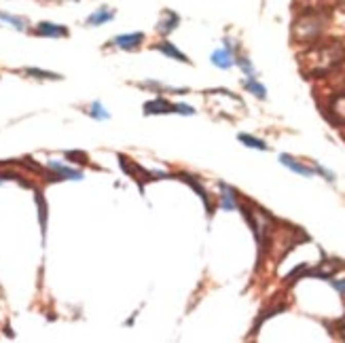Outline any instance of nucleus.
Here are the masks:
<instances>
[{"mask_svg":"<svg viewBox=\"0 0 345 343\" xmlns=\"http://www.w3.org/2000/svg\"><path fill=\"white\" fill-rule=\"evenodd\" d=\"M320 30H322V22H320V17H316V15H305L303 20H299L297 26H295L297 36L303 39V41L316 39L320 34Z\"/></svg>","mask_w":345,"mask_h":343,"instance_id":"1","label":"nucleus"},{"mask_svg":"<svg viewBox=\"0 0 345 343\" xmlns=\"http://www.w3.org/2000/svg\"><path fill=\"white\" fill-rule=\"evenodd\" d=\"M39 36H51V39H60V36H68V28L60 26V24H51V22H41L34 30Z\"/></svg>","mask_w":345,"mask_h":343,"instance_id":"2","label":"nucleus"},{"mask_svg":"<svg viewBox=\"0 0 345 343\" xmlns=\"http://www.w3.org/2000/svg\"><path fill=\"white\" fill-rule=\"evenodd\" d=\"M212 64L218 66V68H222V70H227V68H231V66L235 64L233 49H231L229 43H227L225 49H216V51H214V53H212Z\"/></svg>","mask_w":345,"mask_h":343,"instance_id":"3","label":"nucleus"},{"mask_svg":"<svg viewBox=\"0 0 345 343\" xmlns=\"http://www.w3.org/2000/svg\"><path fill=\"white\" fill-rule=\"evenodd\" d=\"M142 43H144V34H142V32L121 34V36L114 39V45H117L119 49H125V51H129V49H138Z\"/></svg>","mask_w":345,"mask_h":343,"instance_id":"4","label":"nucleus"},{"mask_svg":"<svg viewBox=\"0 0 345 343\" xmlns=\"http://www.w3.org/2000/svg\"><path fill=\"white\" fill-rule=\"evenodd\" d=\"M174 112V104H169L163 98H155L144 104V115H169Z\"/></svg>","mask_w":345,"mask_h":343,"instance_id":"5","label":"nucleus"},{"mask_svg":"<svg viewBox=\"0 0 345 343\" xmlns=\"http://www.w3.org/2000/svg\"><path fill=\"white\" fill-rule=\"evenodd\" d=\"M280 161L286 165V167H290L292 172H297V174H301V176H314V172L316 169H312V167H305L303 163H299L295 157H290V155H280Z\"/></svg>","mask_w":345,"mask_h":343,"instance_id":"6","label":"nucleus"},{"mask_svg":"<svg viewBox=\"0 0 345 343\" xmlns=\"http://www.w3.org/2000/svg\"><path fill=\"white\" fill-rule=\"evenodd\" d=\"M112 20H114V11L102 7V9H98L95 13H91V15L87 17V24H89V26H102V24L112 22Z\"/></svg>","mask_w":345,"mask_h":343,"instance_id":"7","label":"nucleus"},{"mask_svg":"<svg viewBox=\"0 0 345 343\" xmlns=\"http://www.w3.org/2000/svg\"><path fill=\"white\" fill-rule=\"evenodd\" d=\"M157 49L161 51L163 55H169V58H174V60H180V62H184V64H188V58L182 53V51H178L171 43H167V41H163V43H159L157 45Z\"/></svg>","mask_w":345,"mask_h":343,"instance_id":"8","label":"nucleus"},{"mask_svg":"<svg viewBox=\"0 0 345 343\" xmlns=\"http://www.w3.org/2000/svg\"><path fill=\"white\" fill-rule=\"evenodd\" d=\"M49 167L53 169V172H57L62 178H72V180H81L83 178V174H81L79 169H70V167H66V165H60L57 161H51Z\"/></svg>","mask_w":345,"mask_h":343,"instance_id":"9","label":"nucleus"},{"mask_svg":"<svg viewBox=\"0 0 345 343\" xmlns=\"http://www.w3.org/2000/svg\"><path fill=\"white\" fill-rule=\"evenodd\" d=\"M163 15H165V20H161V24H159V32L169 34L171 30H174V28L180 24V17H178L174 11H165Z\"/></svg>","mask_w":345,"mask_h":343,"instance_id":"10","label":"nucleus"},{"mask_svg":"<svg viewBox=\"0 0 345 343\" xmlns=\"http://www.w3.org/2000/svg\"><path fill=\"white\" fill-rule=\"evenodd\" d=\"M220 188L225 191V195H222V208H225V210H235L237 208V201H235L233 188H229L227 184H220Z\"/></svg>","mask_w":345,"mask_h":343,"instance_id":"11","label":"nucleus"},{"mask_svg":"<svg viewBox=\"0 0 345 343\" xmlns=\"http://www.w3.org/2000/svg\"><path fill=\"white\" fill-rule=\"evenodd\" d=\"M0 20L11 24L15 30H26L28 28V22L24 20V17H15V15H9V13H0Z\"/></svg>","mask_w":345,"mask_h":343,"instance_id":"12","label":"nucleus"},{"mask_svg":"<svg viewBox=\"0 0 345 343\" xmlns=\"http://www.w3.org/2000/svg\"><path fill=\"white\" fill-rule=\"evenodd\" d=\"M239 138V142H244V144H248L250 148H258V150H267V144L263 142V140H258V138H254V136H248V134H239L237 136Z\"/></svg>","mask_w":345,"mask_h":343,"instance_id":"13","label":"nucleus"},{"mask_svg":"<svg viewBox=\"0 0 345 343\" xmlns=\"http://www.w3.org/2000/svg\"><path fill=\"white\" fill-rule=\"evenodd\" d=\"M244 85H246V89L250 91V93H254L256 98H267V89L263 87V85L261 83H256L254 79H248V81H244Z\"/></svg>","mask_w":345,"mask_h":343,"instance_id":"14","label":"nucleus"},{"mask_svg":"<svg viewBox=\"0 0 345 343\" xmlns=\"http://www.w3.org/2000/svg\"><path fill=\"white\" fill-rule=\"evenodd\" d=\"M30 77H41V79H60V74H53V72H45V70H36V68H28L26 70Z\"/></svg>","mask_w":345,"mask_h":343,"instance_id":"15","label":"nucleus"},{"mask_svg":"<svg viewBox=\"0 0 345 343\" xmlns=\"http://www.w3.org/2000/svg\"><path fill=\"white\" fill-rule=\"evenodd\" d=\"M91 117H95V119H108V112L102 108L100 102H95V104H91Z\"/></svg>","mask_w":345,"mask_h":343,"instance_id":"16","label":"nucleus"},{"mask_svg":"<svg viewBox=\"0 0 345 343\" xmlns=\"http://www.w3.org/2000/svg\"><path fill=\"white\" fill-rule=\"evenodd\" d=\"M174 112H178V115H193L195 110H193V106H186V104H174Z\"/></svg>","mask_w":345,"mask_h":343,"instance_id":"17","label":"nucleus"},{"mask_svg":"<svg viewBox=\"0 0 345 343\" xmlns=\"http://www.w3.org/2000/svg\"><path fill=\"white\" fill-rule=\"evenodd\" d=\"M237 64L241 66V70H244L246 74H254V68H252V64L248 60H237Z\"/></svg>","mask_w":345,"mask_h":343,"instance_id":"18","label":"nucleus"},{"mask_svg":"<svg viewBox=\"0 0 345 343\" xmlns=\"http://www.w3.org/2000/svg\"><path fill=\"white\" fill-rule=\"evenodd\" d=\"M331 284H333V286L339 290V293H343V295H345V280H333Z\"/></svg>","mask_w":345,"mask_h":343,"instance_id":"19","label":"nucleus"}]
</instances>
